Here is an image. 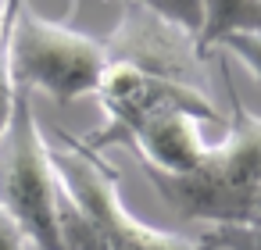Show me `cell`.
I'll use <instances>...</instances> for the list:
<instances>
[{"instance_id":"6da1fadb","label":"cell","mask_w":261,"mask_h":250,"mask_svg":"<svg viewBox=\"0 0 261 250\" xmlns=\"http://www.w3.org/2000/svg\"><path fill=\"white\" fill-rule=\"evenodd\" d=\"M50 157L61 250H215L204 236L186 239L133 218L118 197V175L72 132H61V147H50Z\"/></svg>"},{"instance_id":"7a4b0ae2","label":"cell","mask_w":261,"mask_h":250,"mask_svg":"<svg viewBox=\"0 0 261 250\" xmlns=\"http://www.w3.org/2000/svg\"><path fill=\"white\" fill-rule=\"evenodd\" d=\"M229 100L232 118L225 122V140L211 143L190 175H165L143 164L165 204L182 218H204L211 225L243 221L247 204L261 186V118L243 107L232 86Z\"/></svg>"},{"instance_id":"3957f363","label":"cell","mask_w":261,"mask_h":250,"mask_svg":"<svg viewBox=\"0 0 261 250\" xmlns=\"http://www.w3.org/2000/svg\"><path fill=\"white\" fill-rule=\"evenodd\" d=\"M0 204L18 218L36 250H61L58 172L22 82H15V107L0 132Z\"/></svg>"},{"instance_id":"277c9868","label":"cell","mask_w":261,"mask_h":250,"mask_svg":"<svg viewBox=\"0 0 261 250\" xmlns=\"http://www.w3.org/2000/svg\"><path fill=\"white\" fill-rule=\"evenodd\" d=\"M108 47L86 33L40 18L25 0L11 25V75L25 90H43L61 104L97 93Z\"/></svg>"},{"instance_id":"5b68a950","label":"cell","mask_w":261,"mask_h":250,"mask_svg":"<svg viewBox=\"0 0 261 250\" xmlns=\"http://www.w3.org/2000/svg\"><path fill=\"white\" fill-rule=\"evenodd\" d=\"M125 147H133L147 168H158L165 175H190L211 143L200 136V118H193L190 111L168 107V111L147 115L125 136Z\"/></svg>"},{"instance_id":"8992f818","label":"cell","mask_w":261,"mask_h":250,"mask_svg":"<svg viewBox=\"0 0 261 250\" xmlns=\"http://www.w3.org/2000/svg\"><path fill=\"white\" fill-rule=\"evenodd\" d=\"M204 22L197 33L200 54L222 47L232 33H261V0H200Z\"/></svg>"},{"instance_id":"52a82bcc","label":"cell","mask_w":261,"mask_h":250,"mask_svg":"<svg viewBox=\"0 0 261 250\" xmlns=\"http://www.w3.org/2000/svg\"><path fill=\"white\" fill-rule=\"evenodd\" d=\"M204 239L215 246V250H261V225H236V221H225V225H211L204 232Z\"/></svg>"},{"instance_id":"ba28073f","label":"cell","mask_w":261,"mask_h":250,"mask_svg":"<svg viewBox=\"0 0 261 250\" xmlns=\"http://www.w3.org/2000/svg\"><path fill=\"white\" fill-rule=\"evenodd\" d=\"M222 47H225V54H232L236 61L247 65L254 82H261V33H232Z\"/></svg>"},{"instance_id":"9c48e42d","label":"cell","mask_w":261,"mask_h":250,"mask_svg":"<svg viewBox=\"0 0 261 250\" xmlns=\"http://www.w3.org/2000/svg\"><path fill=\"white\" fill-rule=\"evenodd\" d=\"M0 250H36L29 232L18 225V218L0 204Z\"/></svg>"},{"instance_id":"30bf717a","label":"cell","mask_w":261,"mask_h":250,"mask_svg":"<svg viewBox=\"0 0 261 250\" xmlns=\"http://www.w3.org/2000/svg\"><path fill=\"white\" fill-rule=\"evenodd\" d=\"M254 221H261V186L254 189V197H250V204H247V218L236 221V225H254Z\"/></svg>"}]
</instances>
